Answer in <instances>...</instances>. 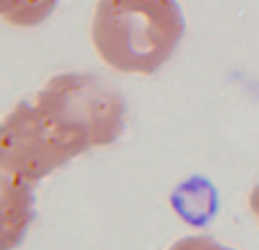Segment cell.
<instances>
[{
  "label": "cell",
  "mask_w": 259,
  "mask_h": 250,
  "mask_svg": "<svg viewBox=\"0 0 259 250\" xmlns=\"http://www.w3.org/2000/svg\"><path fill=\"white\" fill-rule=\"evenodd\" d=\"M248 207H250V214L255 216V221L259 225V184L250 191V196H248Z\"/></svg>",
  "instance_id": "obj_6"
},
{
  "label": "cell",
  "mask_w": 259,
  "mask_h": 250,
  "mask_svg": "<svg viewBox=\"0 0 259 250\" xmlns=\"http://www.w3.org/2000/svg\"><path fill=\"white\" fill-rule=\"evenodd\" d=\"M3 205V248H14L34 219V189L0 178Z\"/></svg>",
  "instance_id": "obj_3"
},
{
  "label": "cell",
  "mask_w": 259,
  "mask_h": 250,
  "mask_svg": "<svg viewBox=\"0 0 259 250\" xmlns=\"http://www.w3.org/2000/svg\"><path fill=\"white\" fill-rule=\"evenodd\" d=\"M168 250H232L223 243H219L211 237H184L178 239Z\"/></svg>",
  "instance_id": "obj_5"
},
{
  "label": "cell",
  "mask_w": 259,
  "mask_h": 250,
  "mask_svg": "<svg viewBox=\"0 0 259 250\" xmlns=\"http://www.w3.org/2000/svg\"><path fill=\"white\" fill-rule=\"evenodd\" d=\"M184 39L178 0H96L91 44L109 68L155 75Z\"/></svg>",
  "instance_id": "obj_2"
},
{
  "label": "cell",
  "mask_w": 259,
  "mask_h": 250,
  "mask_svg": "<svg viewBox=\"0 0 259 250\" xmlns=\"http://www.w3.org/2000/svg\"><path fill=\"white\" fill-rule=\"evenodd\" d=\"M127 107L94 73L53 75L0 125V178L32 187L80 155L118 141Z\"/></svg>",
  "instance_id": "obj_1"
},
{
  "label": "cell",
  "mask_w": 259,
  "mask_h": 250,
  "mask_svg": "<svg viewBox=\"0 0 259 250\" xmlns=\"http://www.w3.org/2000/svg\"><path fill=\"white\" fill-rule=\"evenodd\" d=\"M59 0H0V16L14 27L41 25L57 9Z\"/></svg>",
  "instance_id": "obj_4"
}]
</instances>
